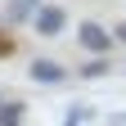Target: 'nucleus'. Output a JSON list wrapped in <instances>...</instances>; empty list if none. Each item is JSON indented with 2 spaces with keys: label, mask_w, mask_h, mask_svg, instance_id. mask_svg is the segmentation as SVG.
<instances>
[{
  "label": "nucleus",
  "mask_w": 126,
  "mask_h": 126,
  "mask_svg": "<svg viewBox=\"0 0 126 126\" xmlns=\"http://www.w3.org/2000/svg\"><path fill=\"white\" fill-rule=\"evenodd\" d=\"M32 81H41V86H59V81H68V68L63 63H54V59H32Z\"/></svg>",
  "instance_id": "nucleus-3"
},
{
  "label": "nucleus",
  "mask_w": 126,
  "mask_h": 126,
  "mask_svg": "<svg viewBox=\"0 0 126 126\" xmlns=\"http://www.w3.org/2000/svg\"><path fill=\"white\" fill-rule=\"evenodd\" d=\"M0 126H23V104L18 99H0Z\"/></svg>",
  "instance_id": "nucleus-5"
},
{
  "label": "nucleus",
  "mask_w": 126,
  "mask_h": 126,
  "mask_svg": "<svg viewBox=\"0 0 126 126\" xmlns=\"http://www.w3.org/2000/svg\"><path fill=\"white\" fill-rule=\"evenodd\" d=\"M81 77H86V81H99V77H108V59H90L86 68H81Z\"/></svg>",
  "instance_id": "nucleus-6"
},
{
  "label": "nucleus",
  "mask_w": 126,
  "mask_h": 126,
  "mask_svg": "<svg viewBox=\"0 0 126 126\" xmlns=\"http://www.w3.org/2000/svg\"><path fill=\"white\" fill-rule=\"evenodd\" d=\"M113 36H117V41H126V23H117V27H113Z\"/></svg>",
  "instance_id": "nucleus-9"
},
{
  "label": "nucleus",
  "mask_w": 126,
  "mask_h": 126,
  "mask_svg": "<svg viewBox=\"0 0 126 126\" xmlns=\"http://www.w3.org/2000/svg\"><path fill=\"white\" fill-rule=\"evenodd\" d=\"M77 41H81V45H86L90 54L108 59V45H113V32H104L99 23H81V27H77Z\"/></svg>",
  "instance_id": "nucleus-2"
},
{
  "label": "nucleus",
  "mask_w": 126,
  "mask_h": 126,
  "mask_svg": "<svg viewBox=\"0 0 126 126\" xmlns=\"http://www.w3.org/2000/svg\"><path fill=\"white\" fill-rule=\"evenodd\" d=\"M14 54V36H9V32H0V59H9Z\"/></svg>",
  "instance_id": "nucleus-7"
},
{
  "label": "nucleus",
  "mask_w": 126,
  "mask_h": 126,
  "mask_svg": "<svg viewBox=\"0 0 126 126\" xmlns=\"http://www.w3.org/2000/svg\"><path fill=\"white\" fill-rule=\"evenodd\" d=\"M63 27H68V9L63 5H41L32 14V32H36V36H59Z\"/></svg>",
  "instance_id": "nucleus-1"
},
{
  "label": "nucleus",
  "mask_w": 126,
  "mask_h": 126,
  "mask_svg": "<svg viewBox=\"0 0 126 126\" xmlns=\"http://www.w3.org/2000/svg\"><path fill=\"white\" fill-rule=\"evenodd\" d=\"M41 0H5V23H32Z\"/></svg>",
  "instance_id": "nucleus-4"
},
{
  "label": "nucleus",
  "mask_w": 126,
  "mask_h": 126,
  "mask_svg": "<svg viewBox=\"0 0 126 126\" xmlns=\"http://www.w3.org/2000/svg\"><path fill=\"white\" fill-rule=\"evenodd\" d=\"M81 117H86V108H72V113L63 117V126H77V122H81Z\"/></svg>",
  "instance_id": "nucleus-8"
}]
</instances>
